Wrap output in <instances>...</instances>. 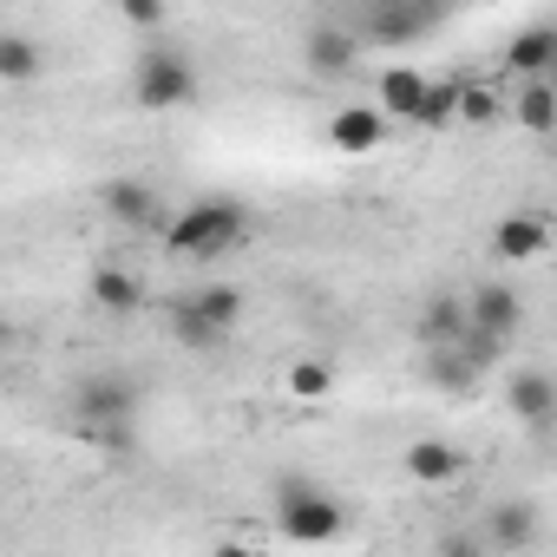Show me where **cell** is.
<instances>
[{
  "instance_id": "6da1fadb",
  "label": "cell",
  "mask_w": 557,
  "mask_h": 557,
  "mask_svg": "<svg viewBox=\"0 0 557 557\" xmlns=\"http://www.w3.org/2000/svg\"><path fill=\"white\" fill-rule=\"evenodd\" d=\"M243 230H249V216H243V203H236V197H197L190 210H177V216L164 223V249H171V256L203 262V256L236 249V243H243Z\"/></svg>"
},
{
  "instance_id": "7a4b0ae2",
  "label": "cell",
  "mask_w": 557,
  "mask_h": 557,
  "mask_svg": "<svg viewBox=\"0 0 557 557\" xmlns=\"http://www.w3.org/2000/svg\"><path fill=\"white\" fill-rule=\"evenodd\" d=\"M275 531L296 537V544H329L348 531V511L335 492H322L315 479H275Z\"/></svg>"
},
{
  "instance_id": "3957f363",
  "label": "cell",
  "mask_w": 557,
  "mask_h": 557,
  "mask_svg": "<svg viewBox=\"0 0 557 557\" xmlns=\"http://www.w3.org/2000/svg\"><path fill=\"white\" fill-rule=\"evenodd\" d=\"M138 400H145L138 381H125V374H86L73 387V420H79V433H92L106 446H125L132 420H138Z\"/></svg>"
},
{
  "instance_id": "277c9868",
  "label": "cell",
  "mask_w": 557,
  "mask_h": 557,
  "mask_svg": "<svg viewBox=\"0 0 557 557\" xmlns=\"http://www.w3.org/2000/svg\"><path fill=\"white\" fill-rule=\"evenodd\" d=\"M132 92H138L145 112H177V106L197 99V66L184 53H171V47H151V53H138Z\"/></svg>"
},
{
  "instance_id": "5b68a950",
  "label": "cell",
  "mask_w": 557,
  "mask_h": 557,
  "mask_svg": "<svg viewBox=\"0 0 557 557\" xmlns=\"http://www.w3.org/2000/svg\"><path fill=\"white\" fill-rule=\"evenodd\" d=\"M433 27H440V8H420V0H368V14H361L355 40L407 47V40H426Z\"/></svg>"
},
{
  "instance_id": "8992f818",
  "label": "cell",
  "mask_w": 557,
  "mask_h": 557,
  "mask_svg": "<svg viewBox=\"0 0 557 557\" xmlns=\"http://www.w3.org/2000/svg\"><path fill=\"white\" fill-rule=\"evenodd\" d=\"M99 210H106L119 230H138V236H145V230H158V236H164V223H171V216H164L158 184H145V177H112V184L99 190Z\"/></svg>"
},
{
  "instance_id": "52a82bcc",
  "label": "cell",
  "mask_w": 557,
  "mask_h": 557,
  "mask_svg": "<svg viewBox=\"0 0 557 557\" xmlns=\"http://www.w3.org/2000/svg\"><path fill=\"white\" fill-rule=\"evenodd\" d=\"M466 329L505 348V342L524 329V296H518L511 283H479V289L466 296Z\"/></svg>"
},
{
  "instance_id": "ba28073f",
  "label": "cell",
  "mask_w": 557,
  "mask_h": 557,
  "mask_svg": "<svg viewBox=\"0 0 557 557\" xmlns=\"http://www.w3.org/2000/svg\"><path fill=\"white\" fill-rule=\"evenodd\" d=\"M302 60H309L315 79H348L361 66V40H355L348 21H315L309 40H302Z\"/></svg>"
},
{
  "instance_id": "9c48e42d",
  "label": "cell",
  "mask_w": 557,
  "mask_h": 557,
  "mask_svg": "<svg viewBox=\"0 0 557 557\" xmlns=\"http://www.w3.org/2000/svg\"><path fill=\"white\" fill-rule=\"evenodd\" d=\"M537 531H544V511L531 505V498H505V505H492L485 511V550H505V557H518V550H531L537 544Z\"/></svg>"
},
{
  "instance_id": "30bf717a",
  "label": "cell",
  "mask_w": 557,
  "mask_h": 557,
  "mask_svg": "<svg viewBox=\"0 0 557 557\" xmlns=\"http://www.w3.org/2000/svg\"><path fill=\"white\" fill-rule=\"evenodd\" d=\"M505 400H511V413H518L537 440L550 433V420H557V381H550L544 368H518L511 387H505Z\"/></svg>"
},
{
  "instance_id": "8fae6325",
  "label": "cell",
  "mask_w": 557,
  "mask_h": 557,
  "mask_svg": "<svg viewBox=\"0 0 557 557\" xmlns=\"http://www.w3.org/2000/svg\"><path fill=\"white\" fill-rule=\"evenodd\" d=\"M400 466H407L413 485H453V479L466 472V453H459L453 440H413V446L400 453Z\"/></svg>"
},
{
  "instance_id": "7c38bea8",
  "label": "cell",
  "mask_w": 557,
  "mask_h": 557,
  "mask_svg": "<svg viewBox=\"0 0 557 557\" xmlns=\"http://www.w3.org/2000/svg\"><path fill=\"white\" fill-rule=\"evenodd\" d=\"M381 138H387V119H381L374 106H342V112L329 119V145L348 151V158H368Z\"/></svg>"
},
{
  "instance_id": "4fadbf2b",
  "label": "cell",
  "mask_w": 557,
  "mask_h": 557,
  "mask_svg": "<svg viewBox=\"0 0 557 557\" xmlns=\"http://www.w3.org/2000/svg\"><path fill=\"white\" fill-rule=\"evenodd\" d=\"M550 60H557V27L550 21H537V27L505 40V66L524 73V79H550Z\"/></svg>"
},
{
  "instance_id": "5bb4252c",
  "label": "cell",
  "mask_w": 557,
  "mask_h": 557,
  "mask_svg": "<svg viewBox=\"0 0 557 557\" xmlns=\"http://www.w3.org/2000/svg\"><path fill=\"white\" fill-rule=\"evenodd\" d=\"M177 309H190L203 329H216L223 342L236 335V322H243V289H230V283H203V289H190Z\"/></svg>"
},
{
  "instance_id": "9a60e30c",
  "label": "cell",
  "mask_w": 557,
  "mask_h": 557,
  "mask_svg": "<svg viewBox=\"0 0 557 557\" xmlns=\"http://www.w3.org/2000/svg\"><path fill=\"white\" fill-rule=\"evenodd\" d=\"M92 302H99L106 315H119V322H125V315H138V309H145V283H138L132 269H119V262H99V269H92Z\"/></svg>"
},
{
  "instance_id": "2e32d148",
  "label": "cell",
  "mask_w": 557,
  "mask_h": 557,
  "mask_svg": "<svg viewBox=\"0 0 557 557\" xmlns=\"http://www.w3.org/2000/svg\"><path fill=\"white\" fill-rule=\"evenodd\" d=\"M420 342H426V355L459 348V342H466V296H426V309H420Z\"/></svg>"
},
{
  "instance_id": "e0dca14e",
  "label": "cell",
  "mask_w": 557,
  "mask_h": 557,
  "mask_svg": "<svg viewBox=\"0 0 557 557\" xmlns=\"http://www.w3.org/2000/svg\"><path fill=\"white\" fill-rule=\"evenodd\" d=\"M544 243H550V230H544V216H531V210H511V216L492 230V249H498L505 262H531V256H544Z\"/></svg>"
},
{
  "instance_id": "ac0fdd59",
  "label": "cell",
  "mask_w": 557,
  "mask_h": 557,
  "mask_svg": "<svg viewBox=\"0 0 557 557\" xmlns=\"http://www.w3.org/2000/svg\"><path fill=\"white\" fill-rule=\"evenodd\" d=\"M47 73V53L34 34H0V79L8 86H34Z\"/></svg>"
},
{
  "instance_id": "d6986e66",
  "label": "cell",
  "mask_w": 557,
  "mask_h": 557,
  "mask_svg": "<svg viewBox=\"0 0 557 557\" xmlns=\"http://www.w3.org/2000/svg\"><path fill=\"white\" fill-rule=\"evenodd\" d=\"M511 119H518L524 132L550 138V132H557V86H550V79H524V92L511 99Z\"/></svg>"
},
{
  "instance_id": "ffe728a7",
  "label": "cell",
  "mask_w": 557,
  "mask_h": 557,
  "mask_svg": "<svg viewBox=\"0 0 557 557\" xmlns=\"http://www.w3.org/2000/svg\"><path fill=\"white\" fill-rule=\"evenodd\" d=\"M420 92H426V79H420L413 66H387V73H381V106H387V112L413 119V112H420Z\"/></svg>"
},
{
  "instance_id": "44dd1931",
  "label": "cell",
  "mask_w": 557,
  "mask_h": 557,
  "mask_svg": "<svg viewBox=\"0 0 557 557\" xmlns=\"http://www.w3.org/2000/svg\"><path fill=\"white\" fill-rule=\"evenodd\" d=\"M459 92H466V79H440V86H426L420 92V112H413V125H453L459 119Z\"/></svg>"
},
{
  "instance_id": "7402d4cb",
  "label": "cell",
  "mask_w": 557,
  "mask_h": 557,
  "mask_svg": "<svg viewBox=\"0 0 557 557\" xmlns=\"http://www.w3.org/2000/svg\"><path fill=\"white\" fill-rule=\"evenodd\" d=\"M426 381H433L440 394H466V387L479 381V368H472L459 348H440V355H426Z\"/></svg>"
},
{
  "instance_id": "603a6c76",
  "label": "cell",
  "mask_w": 557,
  "mask_h": 557,
  "mask_svg": "<svg viewBox=\"0 0 557 557\" xmlns=\"http://www.w3.org/2000/svg\"><path fill=\"white\" fill-rule=\"evenodd\" d=\"M171 335H177L190 355H210V348H223V335H216V329H203L190 309H171Z\"/></svg>"
},
{
  "instance_id": "cb8c5ba5",
  "label": "cell",
  "mask_w": 557,
  "mask_h": 557,
  "mask_svg": "<svg viewBox=\"0 0 557 557\" xmlns=\"http://www.w3.org/2000/svg\"><path fill=\"white\" fill-rule=\"evenodd\" d=\"M329 387H335L329 361H296V368H289V394H296V400H322Z\"/></svg>"
},
{
  "instance_id": "d4e9b609",
  "label": "cell",
  "mask_w": 557,
  "mask_h": 557,
  "mask_svg": "<svg viewBox=\"0 0 557 557\" xmlns=\"http://www.w3.org/2000/svg\"><path fill=\"white\" fill-rule=\"evenodd\" d=\"M498 112H505V99H498L492 86H466V92H459V119H466V125H492Z\"/></svg>"
},
{
  "instance_id": "484cf974",
  "label": "cell",
  "mask_w": 557,
  "mask_h": 557,
  "mask_svg": "<svg viewBox=\"0 0 557 557\" xmlns=\"http://www.w3.org/2000/svg\"><path fill=\"white\" fill-rule=\"evenodd\" d=\"M119 21L151 34V27H164V8H158V0H125V8H119Z\"/></svg>"
},
{
  "instance_id": "4316f807",
  "label": "cell",
  "mask_w": 557,
  "mask_h": 557,
  "mask_svg": "<svg viewBox=\"0 0 557 557\" xmlns=\"http://www.w3.org/2000/svg\"><path fill=\"white\" fill-rule=\"evenodd\" d=\"M440 557H485V544H479V537H466V531H453V537L440 544Z\"/></svg>"
},
{
  "instance_id": "83f0119b",
  "label": "cell",
  "mask_w": 557,
  "mask_h": 557,
  "mask_svg": "<svg viewBox=\"0 0 557 557\" xmlns=\"http://www.w3.org/2000/svg\"><path fill=\"white\" fill-rule=\"evenodd\" d=\"M210 557H262V550H256V544H243V537H230V544H216Z\"/></svg>"
},
{
  "instance_id": "f1b7e54d",
  "label": "cell",
  "mask_w": 557,
  "mask_h": 557,
  "mask_svg": "<svg viewBox=\"0 0 557 557\" xmlns=\"http://www.w3.org/2000/svg\"><path fill=\"white\" fill-rule=\"evenodd\" d=\"M14 335H21V329H14L8 315H0V348H14Z\"/></svg>"
}]
</instances>
